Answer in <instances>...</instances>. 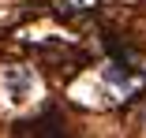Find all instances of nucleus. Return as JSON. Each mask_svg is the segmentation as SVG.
<instances>
[{
  "label": "nucleus",
  "instance_id": "1",
  "mask_svg": "<svg viewBox=\"0 0 146 138\" xmlns=\"http://www.w3.org/2000/svg\"><path fill=\"white\" fill-rule=\"evenodd\" d=\"M4 86L11 90V101H23L26 93L34 90V75L23 71V67H11V71H4Z\"/></svg>",
  "mask_w": 146,
  "mask_h": 138
}]
</instances>
